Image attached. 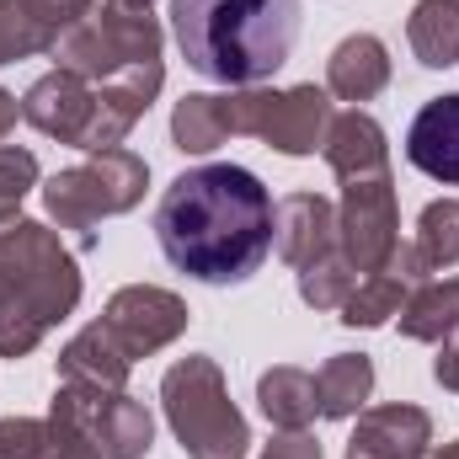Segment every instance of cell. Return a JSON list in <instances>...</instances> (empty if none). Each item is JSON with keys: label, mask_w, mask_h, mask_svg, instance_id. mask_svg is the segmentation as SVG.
Listing matches in <instances>:
<instances>
[{"label": "cell", "mask_w": 459, "mask_h": 459, "mask_svg": "<svg viewBox=\"0 0 459 459\" xmlns=\"http://www.w3.org/2000/svg\"><path fill=\"white\" fill-rule=\"evenodd\" d=\"M278 235V204L246 166H193L155 204V240L166 262L198 283H246Z\"/></svg>", "instance_id": "1"}, {"label": "cell", "mask_w": 459, "mask_h": 459, "mask_svg": "<svg viewBox=\"0 0 459 459\" xmlns=\"http://www.w3.org/2000/svg\"><path fill=\"white\" fill-rule=\"evenodd\" d=\"M16 117H22V102H16V97L0 86V144H5V134L16 128Z\"/></svg>", "instance_id": "34"}, {"label": "cell", "mask_w": 459, "mask_h": 459, "mask_svg": "<svg viewBox=\"0 0 459 459\" xmlns=\"http://www.w3.org/2000/svg\"><path fill=\"white\" fill-rule=\"evenodd\" d=\"M187 65L230 91L262 86L299 38V0H171Z\"/></svg>", "instance_id": "2"}, {"label": "cell", "mask_w": 459, "mask_h": 459, "mask_svg": "<svg viewBox=\"0 0 459 459\" xmlns=\"http://www.w3.org/2000/svg\"><path fill=\"white\" fill-rule=\"evenodd\" d=\"M337 240H342V256L358 273H385V267H390V256L401 251V204H395V177H390V166L342 182Z\"/></svg>", "instance_id": "8"}, {"label": "cell", "mask_w": 459, "mask_h": 459, "mask_svg": "<svg viewBox=\"0 0 459 459\" xmlns=\"http://www.w3.org/2000/svg\"><path fill=\"white\" fill-rule=\"evenodd\" d=\"M433 444V417L422 406H374L358 411L347 459H422Z\"/></svg>", "instance_id": "14"}, {"label": "cell", "mask_w": 459, "mask_h": 459, "mask_svg": "<svg viewBox=\"0 0 459 459\" xmlns=\"http://www.w3.org/2000/svg\"><path fill=\"white\" fill-rule=\"evenodd\" d=\"M256 406H262V417H267L278 433H305V428L321 417V406H316V374H305V368H294V363L267 368V374L256 379Z\"/></svg>", "instance_id": "20"}, {"label": "cell", "mask_w": 459, "mask_h": 459, "mask_svg": "<svg viewBox=\"0 0 459 459\" xmlns=\"http://www.w3.org/2000/svg\"><path fill=\"white\" fill-rule=\"evenodd\" d=\"M406 294H411V283L401 273H363L337 316H342V326H363L368 332V326H385L390 316H401Z\"/></svg>", "instance_id": "25"}, {"label": "cell", "mask_w": 459, "mask_h": 459, "mask_svg": "<svg viewBox=\"0 0 459 459\" xmlns=\"http://www.w3.org/2000/svg\"><path fill=\"white\" fill-rule=\"evenodd\" d=\"M59 32L27 5V0H0V65L32 59V54H54Z\"/></svg>", "instance_id": "27"}, {"label": "cell", "mask_w": 459, "mask_h": 459, "mask_svg": "<svg viewBox=\"0 0 459 459\" xmlns=\"http://www.w3.org/2000/svg\"><path fill=\"white\" fill-rule=\"evenodd\" d=\"M0 459H102L86 428L48 406V417H0Z\"/></svg>", "instance_id": "15"}, {"label": "cell", "mask_w": 459, "mask_h": 459, "mask_svg": "<svg viewBox=\"0 0 459 459\" xmlns=\"http://www.w3.org/2000/svg\"><path fill=\"white\" fill-rule=\"evenodd\" d=\"M22 117H27L38 134H48V139H59V144H75V150H81V139H86V128H91V117H97V86L81 81L75 70H54V75H43V81L27 86Z\"/></svg>", "instance_id": "12"}, {"label": "cell", "mask_w": 459, "mask_h": 459, "mask_svg": "<svg viewBox=\"0 0 459 459\" xmlns=\"http://www.w3.org/2000/svg\"><path fill=\"white\" fill-rule=\"evenodd\" d=\"M401 337L411 342H449L459 332V278H422L401 305Z\"/></svg>", "instance_id": "21"}, {"label": "cell", "mask_w": 459, "mask_h": 459, "mask_svg": "<svg viewBox=\"0 0 459 459\" xmlns=\"http://www.w3.org/2000/svg\"><path fill=\"white\" fill-rule=\"evenodd\" d=\"M332 91L321 86H289V91H230V134H251L267 150L283 155H316L332 128Z\"/></svg>", "instance_id": "7"}, {"label": "cell", "mask_w": 459, "mask_h": 459, "mask_svg": "<svg viewBox=\"0 0 459 459\" xmlns=\"http://www.w3.org/2000/svg\"><path fill=\"white\" fill-rule=\"evenodd\" d=\"M385 86H390V54H385V43L374 32H352V38H342L332 48V59H326V91L337 102H352V108L374 102Z\"/></svg>", "instance_id": "17"}, {"label": "cell", "mask_w": 459, "mask_h": 459, "mask_svg": "<svg viewBox=\"0 0 459 459\" xmlns=\"http://www.w3.org/2000/svg\"><path fill=\"white\" fill-rule=\"evenodd\" d=\"M230 139V91L214 97V91H193L177 102L171 113V144L182 155H209Z\"/></svg>", "instance_id": "24"}, {"label": "cell", "mask_w": 459, "mask_h": 459, "mask_svg": "<svg viewBox=\"0 0 459 459\" xmlns=\"http://www.w3.org/2000/svg\"><path fill=\"white\" fill-rule=\"evenodd\" d=\"M144 182H150L144 155H134V150L117 144V150L91 155L86 166L54 171L43 182V209L59 220V230L75 235L81 251H91L97 246V225L113 220V214H128L144 198Z\"/></svg>", "instance_id": "5"}, {"label": "cell", "mask_w": 459, "mask_h": 459, "mask_svg": "<svg viewBox=\"0 0 459 459\" xmlns=\"http://www.w3.org/2000/svg\"><path fill=\"white\" fill-rule=\"evenodd\" d=\"M27 5H32V11L59 32V38H65L75 22H86V16H91V0H27Z\"/></svg>", "instance_id": "31"}, {"label": "cell", "mask_w": 459, "mask_h": 459, "mask_svg": "<svg viewBox=\"0 0 459 459\" xmlns=\"http://www.w3.org/2000/svg\"><path fill=\"white\" fill-rule=\"evenodd\" d=\"M160 81H166V65H160V59L134 65V70H123L113 81H102V86H97V117H91L81 150H86V155L117 150V144L128 139V128L150 113V102L160 97Z\"/></svg>", "instance_id": "11"}, {"label": "cell", "mask_w": 459, "mask_h": 459, "mask_svg": "<svg viewBox=\"0 0 459 459\" xmlns=\"http://www.w3.org/2000/svg\"><path fill=\"white\" fill-rule=\"evenodd\" d=\"M321 155H326V166L337 171V182H347V177H368V171H385V166H390L385 128L363 113V108H347V113L332 117Z\"/></svg>", "instance_id": "18"}, {"label": "cell", "mask_w": 459, "mask_h": 459, "mask_svg": "<svg viewBox=\"0 0 459 459\" xmlns=\"http://www.w3.org/2000/svg\"><path fill=\"white\" fill-rule=\"evenodd\" d=\"M406 160L444 182V187H459V91L449 97H433L422 113L411 117L406 128Z\"/></svg>", "instance_id": "16"}, {"label": "cell", "mask_w": 459, "mask_h": 459, "mask_svg": "<svg viewBox=\"0 0 459 459\" xmlns=\"http://www.w3.org/2000/svg\"><path fill=\"white\" fill-rule=\"evenodd\" d=\"M123 5H144V11H150V0H123Z\"/></svg>", "instance_id": "36"}, {"label": "cell", "mask_w": 459, "mask_h": 459, "mask_svg": "<svg viewBox=\"0 0 459 459\" xmlns=\"http://www.w3.org/2000/svg\"><path fill=\"white\" fill-rule=\"evenodd\" d=\"M262 459H321V444H316L310 428H305V433H278V438L262 449Z\"/></svg>", "instance_id": "32"}, {"label": "cell", "mask_w": 459, "mask_h": 459, "mask_svg": "<svg viewBox=\"0 0 459 459\" xmlns=\"http://www.w3.org/2000/svg\"><path fill=\"white\" fill-rule=\"evenodd\" d=\"M374 395V358L368 352H337L316 368V406L321 417L347 422L363 411V401Z\"/></svg>", "instance_id": "22"}, {"label": "cell", "mask_w": 459, "mask_h": 459, "mask_svg": "<svg viewBox=\"0 0 459 459\" xmlns=\"http://www.w3.org/2000/svg\"><path fill=\"white\" fill-rule=\"evenodd\" d=\"M411 256L422 273H444L459 262V204L455 198H433L417 220V240H411Z\"/></svg>", "instance_id": "26"}, {"label": "cell", "mask_w": 459, "mask_h": 459, "mask_svg": "<svg viewBox=\"0 0 459 459\" xmlns=\"http://www.w3.org/2000/svg\"><path fill=\"white\" fill-rule=\"evenodd\" d=\"M406 43H411L417 65H428V70L459 65V0H417L411 22H406Z\"/></svg>", "instance_id": "23"}, {"label": "cell", "mask_w": 459, "mask_h": 459, "mask_svg": "<svg viewBox=\"0 0 459 459\" xmlns=\"http://www.w3.org/2000/svg\"><path fill=\"white\" fill-rule=\"evenodd\" d=\"M358 278H363V273L347 262L342 251H332V256L299 267V299H305L310 310H342L347 294L358 289Z\"/></svg>", "instance_id": "28"}, {"label": "cell", "mask_w": 459, "mask_h": 459, "mask_svg": "<svg viewBox=\"0 0 459 459\" xmlns=\"http://www.w3.org/2000/svg\"><path fill=\"white\" fill-rule=\"evenodd\" d=\"M0 305L38 316L48 332L65 316H75L81 267H75L70 246L59 240V230L38 225V220H16L0 230Z\"/></svg>", "instance_id": "4"}, {"label": "cell", "mask_w": 459, "mask_h": 459, "mask_svg": "<svg viewBox=\"0 0 459 459\" xmlns=\"http://www.w3.org/2000/svg\"><path fill=\"white\" fill-rule=\"evenodd\" d=\"M128 352L108 337L102 321H91L86 332H75L59 352V379L65 385H91V390H123L128 385Z\"/></svg>", "instance_id": "19"}, {"label": "cell", "mask_w": 459, "mask_h": 459, "mask_svg": "<svg viewBox=\"0 0 459 459\" xmlns=\"http://www.w3.org/2000/svg\"><path fill=\"white\" fill-rule=\"evenodd\" d=\"M433 379L444 385V390H455L459 395V332L449 342H438V358H433Z\"/></svg>", "instance_id": "33"}, {"label": "cell", "mask_w": 459, "mask_h": 459, "mask_svg": "<svg viewBox=\"0 0 459 459\" xmlns=\"http://www.w3.org/2000/svg\"><path fill=\"white\" fill-rule=\"evenodd\" d=\"M273 251L299 273L332 251H342L337 240V204L321 198V193H289L278 204V235H273Z\"/></svg>", "instance_id": "13"}, {"label": "cell", "mask_w": 459, "mask_h": 459, "mask_svg": "<svg viewBox=\"0 0 459 459\" xmlns=\"http://www.w3.org/2000/svg\"><path fill=\"white\" fill-rule=\"evenodd\" d=\"M422 459H459V438L455 444H444V449H433V455H422Z\"/></svg>", "instance_id": "35"}, {"label": "cell", "mask_w": 459, "mask_h": 459, "mask_svg": "<svg viewBox=\"0 0 459 459\" xmlns=\"http://www.w3.org/2000/svg\"><path fill=\"white\" fill-rule=\"evenodd\" d=\"M54 406L70 411L86 438L102 449V459H144L155 444V422L144 411V401H134L128 390H91V385H59Z\"/></svg>", "instance_id": "9"}, {"label": "cell", "mask_w": 459, "mask_h": 459, "mask_svg": "<svg viewBox=\"0 0 459 459\" xmlns=\"http://www.w3.org/2000/svg\"><path fill=\"white\" fill-rule=\"evenodd\" d=\"M32 187H38V155L16 150V144H0V230L22 220V198Z\"/></svg>", "instance_id": "29"}, {"label": "cell", "mask_w": 459, "mask_h": 459, "mask_svg": "<svg viewBox=\"0 0 459 459\" xmlns=\"http://www.w3.org/2000/svg\"><path fill=\"white\" fill-rule=\"evenodd\" d=\"M160 406H166V422L187 459H246L251 428L235 411L214 358L187 352L182 363H171L160 379Z\"/></svg>", "instance_id": "3"}, {"label": "cell", "mask_w": 459, "mask_h": 459, "mask_svg": "<svg viewBox=\"0 0 459 459\" xmlns=\"http://www.w3.org/2000/svg\"><path fill=\"white\" fill-rule=\"evenodd\" d=\"M102 326H108V337L128 352V363H134V358H150V352L171 347L187 332V305H182L171 289L128 283V289H117L113 299H108Z\"/></svg>", "instance_id": "10"}, {"label": "cell", "mask_w": 459, "mask_h": 459, "mask_svg": "<svg viewBox=\"0 0 459 459\" xmlns=\"http://www.w3.org/2000/svg\"><path fill=\"white\" fill-rule=\"evenodd\" d=\"M48 337V326L16 305H0V358H27L32 347Z\"/></svg>", "instance_id": "30"}, {"label": "cell", "mask_w": 459, "mask_h": 459, "mask_svg": "<svg viewBox=\"0 0 459 459\" xmlns=\"http://www.w3.org/2000/svg\"><path fill=\"white\" fill-rule=\"evenodd\" d=\"M166 48V32L160 22L144 11V5H123V0H108V5H91L86 22H75L65 38H59V70H75L81 81L102 86L134 65H150L160 59Z\"/></svg>", "instance_id": "6"}]
</instances>
